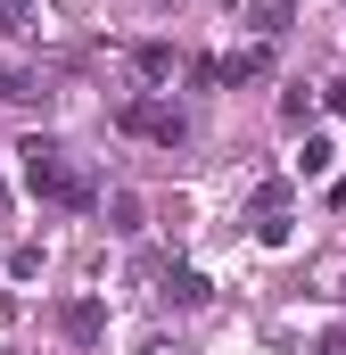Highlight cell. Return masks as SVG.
Wrapping results in <instances>:
<instances>
[{"mask_svg": "<svg viewBox=\"0 0 346 355\" xmlns=\"http://www.w3.org/2000/svg\"><path fill=\"white\" fill-rule=\"evenodd\" d=\"M17 157H25V190H33V198H50V207H75V215H83L91 198H99V182H91L83 166H66V157H58V141H42V132H33Z\"/></svg>", "mask_w": 346, "mask_h": 355, "instance_id": "cell-1", "label": "cell"}, {"mask_svg": "<svg viewBox=\"0 0 346 355\" xmlns=\"http://www.w3.org/2000/svg\"><path fill=\"white\" fill-rule=\"evenodd\" d=\"M116 124H124L132 141H157V149H173V141L190 132V116H181L173 99H124V107H116Z\"/></svg>", "mask_w": 346, "mask_h": 355, "instance_id": "cell-2", "label": "cell"}, {"mask_svg": "<svg viewBox=\"0 0 346 355\" xmlns=\"http://www.w3.org/2000/svg\"><path fill=\"white\" fill-rule=\"evenodd\" d=\"M58 331H66L75 347H91V339L107 331V306H99V297H66V306H58Z\"/></svg>", "mask_w": 346, "mask_h": 355, "instance_id": "cell-3", "label": "cell"}, {"mask_svg": "<svg viewBox=\"0 0 346 355\" xmlns=\"http://www.w3.org/2000/svg\"><path fill=\"white\" fill-rule=\"evenodd\" d=\"M264 67H272V50H264V42H256V50H231V58H215V83H256Z\"/></svg>", "mask_w": 346, "mask_h": 355, "instance_id": "cell-4", "label": "cell"}, {"mask_svg": "<svg viewBox=\"0 0 346 355\" xmlns=\"http://www.w3.org/2000/svg\"><path fill=\"white\" fill-rule=\"evenodd\" d=\"M248 232H256V248H289L297 215H289V207H256V215H248Z\"/></svg>", "mask_w": 346, "mask_h": 355, "instance_id": "cell-5", "label": "cell"}, {"mask_svg": "<svg viewBox=\"0 0 346 355\" xmlns=\"http://www.w3.org/2000/svg\"><path fill=\"white\" fill-rule=\"evenodd\" d=\"M165 297L190 314V306H206V297H215V281H206V272H190V265H173V272H165Z\"/></svg>", "mask_w": 346, "mask_h": 355, "instance_id": "cell-6", "label": "cell"}, {"mask_svg": "<svg viewBox=\"0 0 346 355\" xmlns=\"http://www.w3.org/2000/svg\"><path fill=\"white\" fill-rule=\"evenodd\" d=\"M132 67H140V83H173V75H181V58H173L165 42H140V50H132Z\"/></svg>", "mask_w": 346, "mask_h": 355, "instance_id": "cell-7", "label": "cell"}, {"mask_svg": "<svg viewBox=\"0 0 346 355\" xmlns=\"http://www.w3.org/2000/svg\"><path fill=\"white\" fill-rule=\"evenodd\" d=\"M248 17H256V33H264V42H280V33L297 25V0H248Z\"/></svg>", "mask_w": 346, "mask_h": 355, "instance_id": "cell-8", "label": "cell"}, {"mask_svg": "<svg viewBox=\"0 0 346 355\" xmlns=\"http://www.w3.org/2000/svg\"><path fill=\"white\" fill-rule=\"evenodd\" d=\"M330 157H338V149H330L322 132H305V149H297V174H305V182H322V174H330Z\"/></svg>", "mask_w": 346, "mask_h": 355, "instance_id": "cell-9", "label": "cell"}, {"mask_svg": "<svg viewBox=\"0 0 346 355\" xmlns=\"http://www.w3.org/2000/svg\"><path fill=\"white\" fill-rule=\"evenodd\" d=\"M280 124H289V132H297V124H313V91H305V83L280 99Z\"/></svg>", "mask_w": 346, "mask_h": 355, "instance_id": "cell-10", "label": "cell"}, {"mask_svg": "<svg viewBox=\"0 0 346 355\" xmlns=\"http://www.w3.org/2000/svg\"><path fill=\"white\" fill-rule=\"evenodd\" d=\"M17 99H33V75L25 67H0V107H17Z\"/></svg>", "mask_w": 346, "mask_h": 355, "instance_id": "cell-11", "label": "cell"}, {"mask_svg": "<svg viewBox=\"0 0 346 355\" xmlns=\"http://www.w3.org/2000/svg\"><path fill=\"white\" fill-rule=\"evenodd\" d=\"M107 215H116V232H140V198H132V190H116V198H107Z\"/></svg>", "mask_w": 346, "mask_h": 355, "instance_id": "cell-12", "label": "cell"}, {"mask_svg": "<svg viewBox=\"0 0 346 355\" xmlns=\"http://www.w3.org/2000/svg\"><path fill=\"white\" fill-rule=\"evenodd\" d=\"M33 25V0H0V33H25Z\"/></svg>", "mask_w": 346, "mask_h": 355, "instance_id": "cell-13", "label": "cell"}, {"mask_svg": "<svg viewBox=\"0 0 346 355\" xmlns=\"http://www.w3.org/2000/svg\"><path fill=\"white\" fill-rule=\"evenodd\" d=\"M256 207H289V182L272 174V182H256V198H248V215H256Z\"/></svg>", "mask_w": 346, "mask_h": 355, "instance_id": "cell-14", "label": "cell"}, {"mask_svg": "<svg viewBox=\"0 0 346 355\" xmlns=\"http://www.w3.org/2000/svg\"><path fill=\"white\" fill-rule=\"evenodd\" d=\"M313 355H346V331H322V347Z\"/></svg>", "mask_w": 346, "mask_h": 355, "instance_id": "cell-15", "label": "cell"}, {"mask_svg": "<svg viewBox=\"0 0 346 355\" xmlns=\"http://www.w3.org/2000/svg\"><path fill=\"white\" fill-rule=\"evenodd\" d=\"M330 107H338V116H346V83H330Z\"/></svg>", "mask_w": 346, "mask_h": 355, "instance_id": "cell-16", "label": "cell"}]
</instances>
